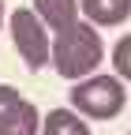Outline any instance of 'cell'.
Returning <instances> with one entry per match:
<instances>
[{
  "instance_id": "cell-1",
  "label": "cell",
  "mask_w": 131,
  "mask_h": 135,
  "mask_svg": "<svg viewBox=\"0 0 131 135\" xmlns=\"http://www.w3.org/2000/svg\"><path fill=\"white\" fill-rule=\"evenodd\" d=\"M101 60H105V41H101L94 23L79 19V23L53 34V68H56V75L71 79V83L90 79V75H97Z\"/></svg>"
},
{
  "instance_id": "cell-2",
  "label": "cell",
  "mask_w": 131,
  "mask_h": 135,
  "mask_svg": "<svg viewBox=\"0 0 131 135\" xmlns=\"http://www.w3.org/2000/svg\"><path fill=\"white\" fill-rule=\"evenodd\" d=\"M124 105H127V90L124 79L116 75H90L71 86V109L86 120H112L124 113Z\"/></svg>"
},
{
  "instance_id": "cell-3",
  "label": "cell",
  "mask_w": 131,
  "mask_h": 135,
  "mask_svg": "<svg viewBox=\"0 0 131 135\" xmlns=\"http://www.w3.org/2000/svg\"><path fill=\"white\" fill-rule=\"evenodd\" d=\"M11 45L30 71H41V68L53 64V30L38 19L34 8L11 11Z\"/></svg>"
},
{
  "instance_id": "cell-4",
  "label": "cell",
  "mask_w": 131,
  "mask_h": 135,
  "mask_svg": "<svg viewBox=\"0 0 131 135\" xmlns=\"http://www.w3.org/2000/svg\"><path fill=\"white\" fill-rule=\"evenodd\" d=\"M79 8L94 26H120L131 15V0H79Z\"/></svg>"
},
{
  "instance_id": "cell-5",
  "label": "cell",
  "mask_w": 131,
  "mask_h": 135,
  "mask_svg": "<svg viewBox=\"0 0 131 135\" xmlns=\"http://www.w3.org/2000/svg\"><path fill=\"white\" fill-rule=\"evenodd\" d=\"M30 8L38 11V19L53 34L64 30V26H71V23H79V0H34Z\"/></svg>"
},
{
  "instance_id": "cell-6",
  "label": "cell",
  "mask_w": 131,
  "mask_h": 135,
  "mask_svg": "<svg viewBox=\"0 0 131 135\" xmlns=\"http://www.w3.org/2000/svg\"><path fill=\"white\" fill-rule=\"evenodd\" d=\"M41 135H90V124L75 109H49V116H41Z\"/></svg>"
},
{
  "instance_id": "cell-7",
  "label": "cell",
  "mask_w": 131,
  "mask_h": 135,
  "mask_svg": "<svg viewBox=\"0 0 131 135\" xmlns=\"http://www.w3.org/2000/svg\"><path fill=\"white\" fill-rule=\"evenodd\" d=\"M0 135H41V113L26 101V105L8 120V128L0 131Z\"/></svg>"
},
{
  "instance_id": "cell-8",
  "label": "cell",
  "mask_w": 131,
  "mask_h": 135,
  "mask_svg": "<svg viewBox=\"0 0 131 135\" xmlns=\"http://www.w3.org/2000/svg\"><path fill=\"white\" fill-rule=\"evenodd\" d=\"M112 75L131 83V34L116 38V45H112Z\"/></svg>"
},
{
  "instance_id": "cell-9",
  "label": "cell",
  "mask_w": 131,
  "mask_h": 135,
  "mask_svg": "<svg viewBox=\"0 0 131 135\" xmlns=\"http://www.w3.org/2000/svg\"><path fill=\"white\" fill-rule=\"evenodd\" d=\"M23 105H26V98L15 90V86H4V83H0V131L8 128V120H11Z\"/></svg>"
},
{
  "instance_id": "cell-10",
  "label": "cell",
  "mask_w": 131,
  "mask_h": 135,
  "mask_svg": "<svg viewBox=\"0 0 131 135\" xmlns=\"http://www.w3.org/2000/svg\"><path fill=\"white\" fill-rule=\"evenodd\" d=\"M0 23H4V0H0Z\"/></svg>"
},
{
  "instance_id": "cell-11",
  "label": "cell",
  "mask_w": 131,
  "mask_h": 135,
  "mask_svg": "<svg viewBox=\"0 0 131 135\" xmlns=\"http://www.w3.org/2000/svg\"><path fill=\"white\" fill-rule=\"evenodd\" d=\"M127 135H131V131H127Z\"/></svg>"
}]
</instances>
